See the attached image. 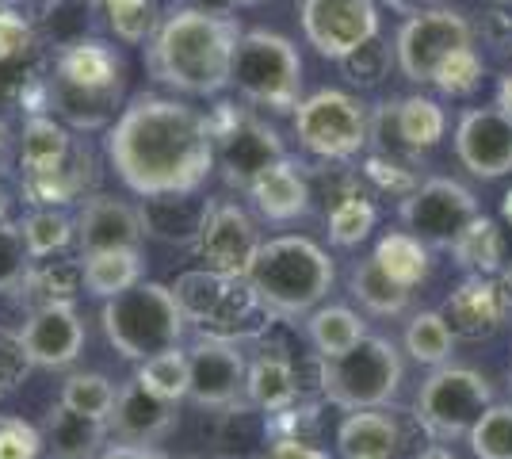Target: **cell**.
I'll list each match as a JSON object with an SVG mask.
<instances>
[{"mask_svg": "<svg viewBox=\"0 0 512 459\" xmlns=\"http://www.w3.org/2000/svg\"><path fill=\"white\" fill-rule=\"evenodd\" d=\"M107 161L138 199L195 196L214 173V134L184 100L134 96L107 127Z\"/></svg>", "mask_w": 512, "mask_h": 459, "instance_id": "cell-1", "label": "cell"}, {"mask_svg": "<svg viewBox=\"0 0 512 459\" xmlns=\"http://www.w3.org/2000/svg\"><path fill=\"white\" fill-rule=\"evenodd\" d=\"M241 35L245 31L234 16H211L195 12L192 4H180L161 16L157 35L146 43V66L161 85L211 100L234 85V54Z\"/></svg>", "mask_w": 512, "mask_h": 459, "instance_id": "cell-2", "label": "cell"}, {"mask_svg": "<svg viewBox=\"0 0 512 459\" xmlns=\"http://www.w3.org/2000/svg\"><path fill=\"white\" fill-rule=\"evenodd\" d=\"M333 280H337L333 257L318 241L302 238V234H279L256 249L241 284L249 287L253 303L268 318L299 322L325 303V295L333 291Z\"/></svg>", "mask_w": 512, "mask_h": 459, "instance_id": "cell-3", "label": "cell"}, {"mask_svg": "<svg viewBox=\"0 0 512 459\" xmlns=\"http://www.w3.org/2000/svg\"><path fill=\"white\" fill-rule=\"evenodd\" d=\"M100 326H104L107 345L123 360L142 364L157 352L180 349L188 318H184L169 284L142 280L123 295L107 299L104 310H100Z\"/></svg>", "mask_w": 512, "mask_h": 459, "instance_id": "cell-4", "label": "cell"}, {"mask_svg": "<svg viewBox=\"0 0 512 459\" xmlns=\"http://www.w3.org/2000/svg\"><path fill=\"white\" fill-rule=\"evenodd\" d=\"M406 383V360L390 337L367 333L352 352L337 360H318V387L329 406L344 414L386 410Z\"/></svg>", "mask_w": 512, "mask_h": 459, "instance_id": "cell-5", "label": "cell"}, {"mask_svg": "<svg viewBox=\"0 0 512 459\" xmlns=\"http://www.w3.org/2000/svg\"><path fill=\"white\" fill-rule=\"evenodd\" d=\"M302 54L287 35L253 27L234 54V88L268 111H295L302 104Z\"/></svg>", "mask_w": 512, "mask_h": 459, "instance_id": "cell-6", "label": "cell"}, {"mask_svg": "<svg viewBox=\"0 0 512 459\" xmlns=\"http://www.w3.org/2000/svg\"><path fill=\"white\" fill-rule=\"evenodd\" d=\"M493 406V383L474 368L463 364H444L417 391L413 417L432 444H451V440L470 437L478 417Z\"/></svg>", "mask_w": 512, "mask_h": 459, "instance_id": "cell-7", "label": "cell"}, {"mask_svg": "<svg viewBox=\"0 0 512 459\" xmlns=\"http://www.w3.org/2000/svg\"><path fill=\"white\" fill-rule=\"evenodd\" d=\"M295 138L302 150L321 157L325 165H341L367 150L371 119L356 96L341 88H318L302 96V104L295 108Z\"/></svg>", "mask_w": 512, "mask_h": 459, "instance_id": "cell-8", "label": "cell"}, {"mask_svg": "<svg viewBox=\"0 0 512 459\" xmlns=\"http://www.w3.org/2000/svg\"><path fill=\"white\" fill-rule=\"evenodd\" d=\"M207 123L214 134V165L222 169V180L237 192H249L256 176L287 157L279 134L264 119L237 111L234 104H218L207 115Z\"/></svg>", "mask_w": 512, "mask_h": 459, "instance_id": "cell-9", "label": "cell"}, {"mask_svg": "<svg viewBox=\"0 0 512 459\" xmlns=\"http://www.w3.org/2000/svg\"><path fill=\"white\" fill-rule=\"evenodd\" d=\"M478 199L467 184L451 176H428L417 180L413 192H406L398 219L406 234L425 241L428 249H455V241L467 234V226L478 219Z\"/></svg>", "mask_w": 512, "mask_h": 459, "instance_id": "cell-10", "label": "cell"}, {"mask_svg": "<svg viewBox=\"0 0 512 459\" xmlns=\"http://www.w3.org/2000/svg\"><path fill=\"white\" fill-rule=\"evenodd\" d=\"M474 46V27L467 16L448 12V8H432L409 16L398 35H394V62L402 69V77L413 85H432L436 69L448 62L451 54Z\"/></svg>", "mask_w": 512, "mask_h": 459, "instance_id": "cell-11", "label": "cell"}, {"mask_svg": "<svg viewBox=\"0 0 512 459\" xmlns=\"http://www.w3.org/2000/svg\"><path fill=\"white\" fill-rule=\"evenodd\" d=\"M306 43L321 58L341 66L348 54L379 39V4L375 0H306L299 8Z\"/></svg>", "mask_w": 512, "mask_h": 459, "instance_id": "cell-12", "label": "cell"}, {"mask_svg": "<svg viewBox=\"0 0 512 459\" xmlns=\"http://www.w3.org/2000/svg\"><path fill=\"white\" fill-rule=\"evenodd\" d=\"M260 245L264 241H260L253 215L237 199H207L203 226L195 238V253L203 257V268H211L226 280H245Z\"/></svg>", "mask_w": 512, "mask_h": 459, "instance_id": "cell-13", "label": "cell"}, {"mask_svg": "<svg viewBox=\"0 0 512 459\" xmlns=\"http://www.w3.org/2000/svg\"><path fill=\"white\" fill-rule=\"evenodd\" d=\"M188 364H192V398L199 410H234L245 402V375H249V360L234 337H218V333H199L192 349H188Z\"/></svg>", "mask_w": 512, "mask_h": 459, "instance_id": "cell-14", "label": "cell"}, {"mask_svg": "<svg viewBox=\"0 0 512 459\" xmlns=\"http://www.w3.org/2000/svg\"><path fill=\"white\" fill-rule=\"evenodd\" d=\"M455 157L470 176L501 180L512 173V123L497 108H467L455 123Z\"/></svg>", "mask_w": 512, "mask_h": 459, "instance_id": "cell-15", "label": "cell"}, {"mask_svg": "<svg viewBox=\"0 0 512 459\" xmlns=\"http://www.w3.org/2000/svg\"><path fill=\"white\" fill-rule=\"evenodd\" d=\"M23 349L31 356L35 368H46V372H62L69 364H77V356L85 352V322L77 314L73 303H54V306H39L23 318L20 326Z\"/></svg>", "mask_w": 512, "mask_h": 459, "instance_id": "cell-16", "label": "cell"}, {"mask_svg": "<svg viewBox=\"0 0 512 459\" xmlns=\"http://www.w3.org/2000/svg\"><path fill=\"white\" fill-rule=\"evenodd\" d=\"M512 310V291L497 276H467L440 306L444 322L463 341H486L505 326Z\"/></svg>", "mask_w": 512, "mask_h": 459, "instance_id": "cell-17", "label": "cell"}, {"mask_svg": "<svg viewBox=\"0 0 512 459\" xmlns=\"http://www.w3.org/2000/svg\"><path fill=\"white\" fill-rule=\"evenodd\" d=\"M77 249L81 257L92 253H107V249H142L146 226H142V211L115 196H96L85 199V207L77 211Z\"/></svg>", "mask_w": 512, "mask_h": 459, "instance_id": "cell-18", "label": "cell"}, {"mask_svg": "<svg viewBox=\"0 0 512 459\" xmlns=\"http://www.w3.org/2000/svg\"><path fill=\"white\" fill-rule=\"evenodd\" d=\"M180 425V414L176 406L150 394L138 379H127L119 387V398H115V410L107 417V429L115 433V440L123 444H146V448H157L165 437H172V429Z\"/></svg>", "mask_w": 512, "mask_h": 459, "instance_id": "cell-19", "label": "cell"}, {"mask_svg": "<svg viewBox=\"0 0 512 459\" xmlns=\"http://www.w3.org/2000/svg\"><path fill=\"white\" fill-rule=\"evenodd\" d=\"M245 196L253 199V207L260 211V219L268 222H295L310 211V180H306V169L295 165L291 157H283L276 165H268L264 173L249 184Z\"/></svg>", "mask_w": 512, "mask_h": 459, "instance_id": "cell-20", "label": "cell"}, {"mask_svg": "<svg viewBox=\"0 0 512 459\" xmlns=\"http://www.w3.org/2000/svg\"><path fill=\"white\" fill-rule=\"evenodd\" d=\"M245 291L241 280H226L211 268H192V272H180L172 295L184 310V318L195 326H222L230 318V310L237 306V295Z\"/></svg>", "mask_w": 512, "mask_h": 459, "instance_id": "cell-21", "label": "cell"}, {"mask_svg": "<svg viewBox=\"0 0 512 459\" xmlns=\"http://www.w3.org/2000/svg\"><path fill=\"white\" fill-rule=\"evenodd\" d=\"M69 88H123V58L100 39H73L54 58V77Z\"/></svg>", "mask_w": 512, "mask_h": 459, "instance_id": "cell-22", "label": "cell"}, {"mask_svg": "<svg viewBox=\"0 0 512 459\" xmlns=\"http://www.w3.org/2000/svg\"><path fill=\"white\" fill-rule=\"evenodd\" d=\"M299 398V375L291 356L264 349L260 356L249 360V375H245V402L260 410L264 417H276L291 410Z\"/></svg>", "mask_w": 512, "mask_h": 459, "instance_id": "cell-23", "label": "cell"}, {"mask_svg": "<svg viewBox=\"0 0 512 459\" xmlns=\"http://www.w3.org/2000/svg\"><path fill=\"white\" fill-rule=\"evenodd\" d=\"M402 448L398 417L386 410L344 414L337 425V456L341 459H394Z\"/></svg>", "mask_w": 512, "mask_h": 459, "instance_id": "cell-24", "label": "cell"}, {"mask_svg": "<svg viewBox=\"0 0 512 459\" xmlns=\"http://www.w3.org/2000/svg\"><path fill=\"white\" fill-rule=\"evenodd\" d=\"M107 433V421H92L54 402L43 425V452L50 459H96L107 448Z\"/></svg>", "mask_w": 512, "mask_h": 459, "instance_id": "cell-25", "label": "cell"}, {"mask_svg": "<svg viewBox=\"0 0 512 459\" xmlns=\"http://www.w3.org/2000/svg\"><path fill=\"white\" fill-rule=\"evenodd\" d=\"M379 115L390 123L394 142L402 150H432L448 134V115L432 96H402L394 104H383Z\"/></svg>", "mask_w": 512, "mask_h": 459, "instance_id": "cell-26", "label": "cell"}, {"mask_svg": "<svg viewBox=\"0 0 512 459\" xmlns=\"http://www.w3.org/2000/svg\"><path fill=\"white\" fill-rule=\"evenodd\" d=\"M73 146H77V138L65 131L54 115H39V111H35V115L23 123V134H20L23 176H43V173L62 169L65 161L73 157Z\"/></svg>", "mask_w": 512, "mask_h": 459, "instance_id": "cell-27", "label": "cell"}, {"mask_svg": "<svg viewBox=\"0 0 512 459\" xmlns=\"http://www.w3.org/2000/svg\"><path fill=\"white\" fill-rule=\"evenodd\" d=\"M50 108L77 131H104L115 123V108L123 100V88H69L50 81L46 88Z\"/></svg>", "mask_w": 512, "mask_h": 459, "instance_id": "cell-28", "label": "cell"}, {"mask_svg": "<svg viewBox=\"0 0 512 459\" xmlns=\"http://www.w3.org/2000/svg\"><path fill=\"white\" fill-rule=\"evenodd\" d=\"M81 280H85V295L107 303L146 280V257H142V249L92 253V257H81Z\"/></svg>", "mask_w": 512, "mask_h": 459, "instance_id": "cell-29", "label": "cell"}, {"mask_svg": "<svg viewBox=\"0 0 512 459\" xmlns=\"http://www.w3.org/2000/svg\"><path fill=\"white\" fill-rule=\"evenodd\" d=\"M142 226L146 238L169 241V245H195L207 199L192 196H169V199H142Z\"/></svg>", "mask_w": 512, "mask_h": 459, "instance_id": "cell-30", "label": "cell"}, {"mask_svg": "<svg viewBox=\"0 0 512 459\" xmlns=\"http://www.w3.org/2000/svg\"><path fill=\"white\" fill-rule=\"evenodd\" d=\"M88 184H92V153L85 142H77L73 157L62 169L43 176H23V196L31 207H69L81 192H88Z\"/></svg>", "mask_w": 512, "mask_h": 459, "instance_id": "cell-31", "label": "cell"}, {"mask_svg": "<svg viewBox=\"0 0 512 459\" xmlns=\"http://www.w3.org/2000/svg\"><path fill=\"white\" fill-rule=\"evenodd\" d=\"M306 337L318 352V360H337L344 352H352L367 337V322L352 306L329 303L318 306L310 318H306Z\"/></svg>", "mask_w": 512, "mask_h": 459, "instance_id": "cell-32", "label": "cell"}, {"mask_svg": "<svg viewBox=\"0 0 512 459\" xmlns=\"http://www.w3.org/2000/svg\"><path fill=\"white\" fill-rule=\"evenodd\" d=\"M348 295L375 318H398L409 310V295L406 287H398L383 268L375 264V257H363V261L352 264L348 272Z\"/></svg>", "mask_w": 512, "mask_h": 459, "instance_id": "cell-33", "label": "cell"}, {"mask_svg": "<svg viewBox=\"0 0 512 459\" xmlns=\"http://www.w3.org/2000/svg\"><path fill=\"white\" fill-rule=\"evenodd\" d=\"M85 291V280H81V261H39L31 264L27 280H23L20 295L27 314L39 310V306H54V303H77V295Z\"/></svg>", "mask_w": 512, "mask_h": 459, "instance_id": "cell-34", "label": "cell"}, {"mask_svg": "<svg viewBox=\"0 0 512 459\" xmlns=\"http://www.w3.org/2000/svg\"><path fill=\"white\" fill-rule=\"evenodd\" d=\"M371 257H375V264L383 268L394 284L406 287V291H413L417 284L428 280V245L417 241L413 234H406V230L383 234Z\"/></svg>", "mask_w": 512, "mask_h": 459, "instance_id": "cell-35", "label": "cell"}, {"mask_svg": "<svg viewBox=\"0 0 512 459\" xmlns=\"http://www.w3.org/2000/svg\"><path fill=\"white\" fill-rule=\"evenodd\" d=\"M402 345H406L409 360H417V364L436 372V368L451 364V356H455V333H451L440 310H417L406 322Z\"/></svg>", "mask_w": 512, "mask_h": 459, "instance_id": "cell-36", "label": "cell"}, {"mask_svg": "<svg viewBox=\"0 0 512 459\" xmlns=\"http://www.w3.org/2000/svg\"><path fill=\"white\" fill-rule=\"evenodd\" d=\"M455 264H463L470 276H497L505 268V234L497 230V222L478 215L467 226V234L455 241L451 249Z\"/></svg>", "mask_w": 512, "mask_h": 459, "instance_id": "cell-37", "label": "cell"}, {"mask_svg": "<svg viewBox=\"0 0 512 459\" xmlns=\"http://www.w3.org/2000/svg\"><path fill=\"white\" fill-rule=\"evenodd\" d=\"M23 245L31 253V261L39 264L54 253H65L77 241V222L65 215L62 207H35L27 219L20 222Z\"/></svg>", "mask_w": 512, "mask_h": 459, "instance_id": "cell-38", "label": "cell"}, {"mask_svg": "<svg viewBox=\"0 0 512 459\" xmlns=\"http://www.w3.org/2000/svg\"><path fill=\"white\" fill-rule=\"evenodd\" d=\"M134 379L146 387L150 394L165 398V402H184L188 398V387H192V364H188V349H169L157 352L150 360L138 364Z\"/></svg>", "mask_w": 512, "mask_h": 459, "instance_id": "cell-39", "label": "cell"}, {"mask_svg": "<svg viewBox=\"0 0 512 459\" xmlns=\"http://www.w3.org/2000/svg\"><path fill=\"white\" fill-rule=\"evenodd\" d=\"M115 398H119V387L104 372L69 375L62 383V394H58V402H62L65 410L92 417V421H107L111 410H115Z\"/></svg>", "mask_w": 512, "mask_h": 459, "instance_id": "cell-40", "label": "cell"}, {"mask_svg": "<svg viewBox=\"0 0 512 459\" xmlns=\"http://www.w3.org/2000/svg\"><path fill=\"white\" fill-rule=\"evenodd\" d=\"M375 222H379V207L363 196V192L341 199V203H337V207H329V215H325L329 245H337V249H352V245L367 241V234L375 230Z\"/></svg>", "mask_w": 512, "mask_h": 459, "instance_id": "cell-41", "label": "cell"}, {"mask_svg": "<svg viewBox=\"0 0 512 459\" xmlns=\"http://www.w3.org/2000/svg\"><path fill=\"white\" fill-rule=\"evenodd\" d=\"M107 16V27L115 31V39L138 46L150 43L161 27V8L157 0H100Z\"/></svg>", "mask_w": 512, "mask_h": 459, "instance_id": "cell-42", "label": "cell"}, {"mask_svg": "<svg viewBox=\"0 0 512 459\" xmlns=\"http://www.w3.org/2000/svg\"><path fill=\"white\" fill-rule=\"evenodd\" d=\"M467 444L474 459H512V402H493L470 429Z\"/></svg>", "mask_w": 512, "mask_h": 459, "instance_id": "cell-43", "label": "cell"}, {"mask_svg": "<svg viewBox=\"0 0 512 459\" xmlns=\"http://www.w3.org/2000/svg\"><path fill=\"white\" fill-rule=\"evenodd\" d=\"M31 253L23 245L20 222H0V295H20L23 280L31 272Z\"/></svg>", "mask_w": 512, "mask_h": 459, "instance_id": "cell-44", "label": "cell"}, {"mask_svg": "<svg viewBox=\"0 0 512 459\" xmlns=\"http://www.w3.org/2000/svg\"><path fill=\"white\" fill-rule=\"evenodd\" d=\"M482 54L467 46V50H459V54H451L444 66L436 69V77H432V85L440 88L444 96H470L474 88L482 85Z\"/></svg>", "mask_w": 512, "mask_h": 459, "instance_id": "cell-45", "label": "cell"}, {"mask_svg": "<svg viewBox=\"0 0 512 459\" xmlns=\"http://www.w3.org/2000/svg\"><path fill=\"white\" fill-rule=\"evenodd\" d=\"M390 62H394V50H390L383 39H371V43L360 46L356 54H348V58L341 62V69L352 85L371 88V85H379L386 73H390Z\"/></svg>", "mask_w": 512, "mask_h": 459, "instance_id": "cell-46", "label": "cell"}, {"mask_svg": "<svg viewBox=\"0 0 512 459\" xmlns=\"http://www.w3.org/2000/svg\"><path fill=\"white\" fill-rule=\"evenodd\" d=\"M43 433L16 414H0V459H39Z\"/></svg>", "mask_w": 512, "mask_h": 459, "instance_id": "cell-47", "label": "cell"}, {"mask_svg": "<svg viewBox=\"0 0 512 459\" xmlns=\"http://www.w3.org/2000/svg\"><path fill=\"white\" fill-rule=\"evenodd\" d=\"M31 356L23 349V337L20 329H8L0 326V387L4 391H12V387H20L23 379L31 375Z\"/></svg>", "mask_w": 512, "mask_h": 459, "instance_id": "cell-48", "label": "cell"}, {"mask_svg": "<svg viewBox=\"0 0 512 459\" xmlns=\"http://www.w3.org/2000/svg\"><path fill=\"white\" fill-rule=\"evenodd\" d=\"M35 43V31L23 12L16 8H0V62H16Z\"/></svg>", "mask_w": 512, "mask_h": 459, "instance_id": "cell-49", "label": "cell"}, {"mask_svg": "<svg viewBox=\"0 0 512 459\" xmlns=\"http://www.w3.org/2000/svg\"><path fill=\"white\" fill-rule=\"evenodd\" d=\"M264 459H329V452H321L318 444L302 437H279L272 440V448L264 452Z\"/></svg>", "mask_w": 512, "mask_h": 459, "instance_id": "cell-50", "label": "cell"}, {"mask_svg": "<svg viewBox=\"0 0 512 459\" xmlns=\"http://www.w3.org/2000/svg\"><path fill=\"white\" fill-rule=\"evenodd\" d=\"M96 459H165V452L161 448H146V444H123V440H115Z\"/></svg>", "mask_w": 512, "mask_h": 459, "instance_id": "cell-51", "label": "cell"}, {"mask_svg": "<svg viewBox=\"0 0 512 459\" xmlns=\"http://www.w3.org/2000/svg\"><path fill=\"white\" fill-rule=\"evenodd\" d=\"M493 108L501 111V115L512 123V69L497 81V104H493Z\"/></svg>", "mask_w": 512, "mask_h": 459, "instance_id": "cell-52", "label": "cell"}, {"mask_svg": "<svg viewBox=\"0 0 512 459\" xmlns=\"http://www.w3.org/2000/svg\"><path fill=\"white\" fill-rule=\"evenodd\" d=\"M195 12H211V16H230L237 4L234 0H188Z\"/></svg>", "mask_w": 512, "mask_h": 459, "instance_id": "cell-53", "label": "cell"}, {"mask_svg": "<svg viewBox=\"0 0 512 459\" xmlns=\"http://www.w3.org/2000/svg\"><path fill=\"white\" fill-rule=\"evenodd\" d=\"M413 459H455V452H451L448 444H428L425 452H417Z\"/></svg>", "mask_w": 512, "mask_h": 459, "instance_id": "cell-54", "label": "cell"}, {"mask_svg": "<svg viewBox=\"0 0 512 459\" xmlns=\"http://www.w3.org/2000/svg\"><path fill=\"white\" fill-rule=\"evenodd\" d=\"M8 215H12V192H8V184L0 180V222H8Z\"/></svg>", "mask_w": 512, "mask_h": 459, "instance_id": "cell-55", "label": "cell"}, {"mask_svg": "<svg viewBox=\"0 0 512 459\" xmlns=\"http://www.w3.org/2000/svg\"><path fill=\"white\" fill-rule=\"evenodd\" d=\"M505 219H509V226H512V192L505 196Z\"/></svg>", "mask_w": 512, "mask_h": 459, "instance_id": "cell-56", "label": "cell"}, {"mask_svg": "<svg viewBox=\"0 0 512 459\" xmlns=\"http://www.w3.org/2000/svg\"><path fill=\"white\" fill-rule=\"evenodd\" d=\"M4 4H8V8H16V4H23V0H4Z\"/></svg>", "mask_w": 512, "mask_h": 459, "instance_id": "cell-57", "label": "cell"}, {"mask_svg": "<svg viewBox=\"0 0 512 459\" xmlns=\"http://www.w3.org/2000/svg\"><path fill=\"white\" fill-rule=\"evenodd\" d=\"M234 4H260V0H234Z\"/></svg>", "mask_w": 512, "mask_h": 459, "instance_id": "cell-58", "label": "cell"}, {"mask_svg": "<svg viewBox=\"0 0 512 459\" xmlns=\"http://www.w3.org/2000/svg\"><path fill=\"white\" fill-rule=\"evenodd\" d=\"M497 4H509V8H512V0H497Z\"/></svg>", "mask_w": 512, "mask_h": 459, "instance_id": "cell-59", "label": "cell"}, {"mask_svg": "<svg viewBox=\"0 0 512 459\" xmlns=\"http://www.w3.org/2000/svg\"><path fill=\"white\" fill-rule=\"evenodd\" d=\"M509 394H512V372H509Z\"/></svg>", "mask_w": 512, "mask_h": 459, "instance_id": "cell-60", "label": "cell"}, {"mask_svg": "<svg viewBox=\"0 0 512 459\" xmlns=\"http://www.w3.org/2000/svg\"><path fill=\"white\" fill-rule=\"evenodd\" d=\"M295 4H299V8H302V4H306V0H295Z\"/></svg>", "mask_w": 512, "mask_h": 459, "instance_id": "cell-61", "label": "cell"}, {"mask_svg": "<svg viewBox=\"0 0 512 459\" xmlns=\"http://www.w3.org/2000/svg\"><path fill=\"white\" fill-rule=\"evenodd\" d=\"M0 398H4V387H0Z\"/></svg>", "mask_w": 512, "mask_h": 459, "instance_id": "cell-62", "label": "cell"}]
</instances>
